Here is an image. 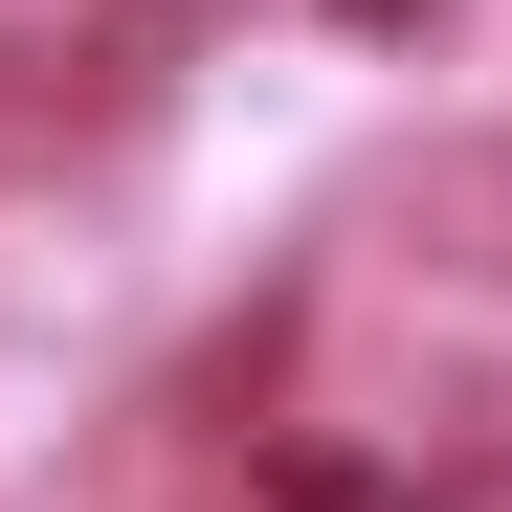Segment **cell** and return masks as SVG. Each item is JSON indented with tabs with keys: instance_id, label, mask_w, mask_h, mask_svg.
I'll return each mask as SVG.
<instances>
[{
	"instance_id": "6da1fadb",
	"label": "cell",
	"mask_w": 512,
	"mask_h": 512,
	"mask_svg": "<svg viewBox=\"0 0 512 512\" xmlns=\"http://www.w3.org/2000/svg\"><path fill=\"white\" fill-rule=\"evenodd\" d=\"M156 67V0H0V134L23 112H134Z\"/></svg>"
}]
</instances>
